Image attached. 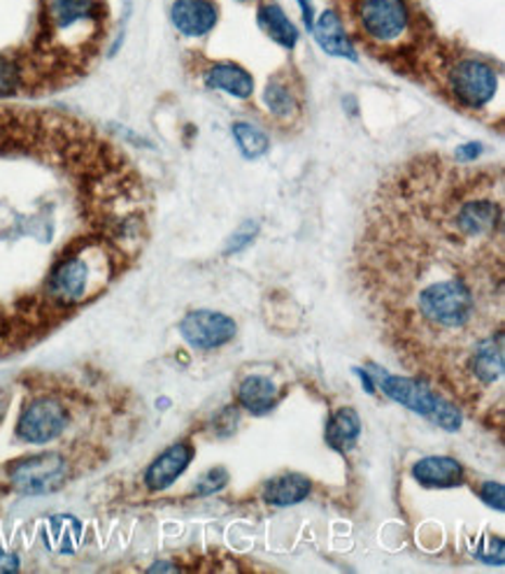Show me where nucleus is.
<instances>
[{
  "label": "nucleus",
  "mask_w": 505,
  "mask_h": 574,
  "mask_svg": "<svg viewBox=\"0 0 505 574\" xmlns=\"http://www.w3.org/2000/svg\"><path fill=\"white\" fill-rule=\"evenodd\" d=\"M373 374H375V380L380 382L382 393L387 398H391L407 409H413V412L433 421L435 425H440V429L459 431L462 412L456 409V405L445 400L429 384H424L421 380H413V377H394L380 368Z\"/></svg>",
  "instance_id": "nucleus-1"
},
{
  "label": "nucleus",
  "mask_w": 505,
  "mask_h": 574,
  "mask_svg": "<svg viewBox=\"0 0 505 574\" xmlns=\"http://www.w3.org/2000/svg\"><path fill=\"white\" fill-rule=\"evenodd\" d=\"M8 480L24 496H45L68 480V461L59 451L24 456L8 465Z\"/></svg>",
  "instance_id": "nucleus-2"
},
{
  "label": "nucleus",
  "mask_w": 505,
  "mask_h": 574,
  "mask_svg": "<svg viewBox=\"0 0 505 574\" xmlns=\"http://www.w3.org/2000/svg\"><path fill=\"white\" fill-rule=\"evenodd\" d=\"M447 87L454 101L468 110H480L492 101L498 89L496 71L482 59L464 56L447 71Z\"/></svg>",
  "instance_id": "nucleus-3"
},
{
  "label": "nucleus",
  "mask_w": 505,
  "mask_h": 574,
  "mask_svg": "<svg viewBox=\"0 0 505 574\" xmlns=\"http://www.w3.org/2000/svg\"><path fill=\"white\" fill-rule=\"evenodd\" d=\"M68 419V407L56 396H36L22 409L20 421H16V435L26 445H49L63 435Z\"/></svg>",
  "instance_id": "nucleus-4"
},
{
  "label": "nucleus",
  "mask_w": 505,
  "mask_h": 574,
  "mask_svg": "<svg viewBox=\"0 0 505 574\" xmlns=\"http://www.w3.org/2000/svg\"><path fill=\"white\" fill-rule=\"evenodd\" d=\"M358 26L370 42H396L411 28V10L405 0H364L358 8Z\"/></svg>",
  "instance_id": "nucleus-5"
},
{
  "label": "nucleus",
  "mask_w": 505,
  "mask_h": 574,
  "mask_svg": "<svg viewBox=\"0 0 505 574\" xmlns=\"http://www.w3.org/2000/svg\"><path fill=\"white\" fill-rule=\"evenodd\" d=\"M238 326L231 317L222 315V311L212 309H195L179 323V333L187 340L189 347L210 352L219 349L224 344L231 342L236 337Z\"/></svg>",
  "instance_id": "nucleus-6"
},
{
  "label": "nucleus",
  "mask_w": 505,
  "mask_h": 574,
  "mask_svg": "<svg viewBox=\"0 0 505 574\" xmlns=\"http://www.w3.org/2000/svg\"><path fill=\"white\" fill-rule=\"evenodd\" d=\"M195 456V449L189 445V442H177V445L168 447L159 458H154L152 465L144 472V486L156 494V490H166L173 486L187 468L191 465Z\"/></svg>",
  "instance_id": "nucleus-7"
},
{
  "label": "nucleus",
  "mask_w": 505,
  "mask_h": 574,
  "mask_svg": "<svg viewBox=\"0 0 505 574\" xmlns=\"http://www.w3.org/2000/svg\"><path fill=\"white\" fill-rule=\"evenodd\" d=\"M219 10L212 0H175L171 8L173 26L187 38H201L215 28Z\"/></svg>",
  "instance_id": "nucleus-8"
},
{
  "label": "nucleus",
  "mask_w": 505,
  "mask_h": 574,
  "mask_svg": "<svg viewBox=\"0 0 505 574\" xmlns=\"http://www.w3.org/2000/svg\"><path fill=\"white\" fill-rule=\"evenodd\" d=\"M413 477L424 488H452L464 482V468L450 456H427L413 465Z\"/></svg>",
  "instance_id": "nucleus-9"
},
{
  "label": "nucleus",
  "mask_w": 505,
  "mask_h": 574,
  "mask_svg": "<svg viewBox=\"0 0 505 574\" xmlns=\"http://www.w3.org/2000/svg\"><path fill=\"white\" fill-rule=\"evenodd\" d=\"M280 403V391L268 377L252 374L238 386V405L248 409L254 417H264Z\"/></svg>",
  "instance_id": "nucleus-10"
},
{
  "label": "nucleus",
  "mask_w": 505,
  "mask_h": 574,
  "mask_svg": "<svg viewBox=\"0 0 505 574\" xmlns=\"http://www.w3.org/2000/svg\"><path fill=\"white\" fill-rule=\"evenodd\" d=\"M203 81L207 89L226 91L228 95H236V98H250L254 91L252 75L244 68H240L238 63H215L212 68L205 71Z\"/></svg>",
  "instance_id": "nucleus-11"
},
{
  "label": "nucleus",
  "mask_w": 505,
  "mask_h": 574,
  "mask_svg": "<svg viewBox=\"0 0 505 574\" xmlns=\"http://www.w3.org/2000/svg\"><path fill=\"white\" fill-rule=\"evenodd\" d=\"M315 30V38L319 42V47L324 49L326 54L338 56V59H350L356 61V49L350 42V38L345 36V28H342V22L338 20L336 12H324L317 24H313Z\"/></svg>",
  "instance_id": "nucleus-12"
},
{
  "label": "nucleus",
  "mask_w": 505,
  "mask_h": 574,
  "mask_svg": "<svg viewBox=\"0 0 505 574\" xmlns=\"http://www.w3.org/2000/svg\"><path fill=\"white\" fill-rule=\"evenodd\" d=\"M310 488L313 484L303 474L285 472L264 486V500L273 507H291L303 502L310 496Z\"/></svg>",
  "instance_id": "nucleus-13"
},
{
  "label": "nucleus",
  "mask_w": 505,
  "mask_h": 574,
  "mask_svg": "<svg viewBox=\"0 0 505 574\" xmlns=\"http://www.w3.org/2000/svg\"><path fill=\"white\" fill-rule=\"evenodd\" d=\"M358 435H362V419L352 407H340L326 423V445L336 451H350L356 447Z\"/></svg>",
  "instance_id": "nucleus-14"
},
{
  "label": "nucleus",
  "mask_w": 505,
  "mask_h": 574,
  "mask_svg": "<svg viewBox=\"0 0 505 574\" xmlns=\"http://www.w3.org/2000/svg\"><path fill=\"white\" fill-rule=\"evenodd\" d=\"M258 24L277 44H282L287 49L296 47L299 30L287 20L285 10L277 3H264L258 8Z\"/></svg>",
  "instance_id": "nucleus-15"
},
{
  "label": "nucleus",
  "mask_w": 505,
  "mask_h": 574,
  "mask_svg": "<svg viewBox=\"0 0 505 574\" xmlns=\"http://www.w3.org/2000/svg\"><path fill=\"white\" fill-rule=\"evenodd\" d=\"M233 138L240 146V152L244 158H258L268 152L270 140L264 133V130H258L256 126L248 124V122H238L233 124Z\"/></svg>",
  "instance_id": "nucleus-16"
},
{
  "label": "nucleus",
  "mask_w": 505,
  "mask_h": 574,
  "mask_svg": "<svg viewBox=\"0 0 505 574\" xmlns=\"http://www.w3.org/2000/svg\"><path fill=\"white\" fill-rule=\"evenodd\" d=\"M264 101H266L268 110L275 114V117H280V119H289V117H293V114L299 112L296 95L291 93V89L285 85L282 79L268 81Z\"/></svg>",
  "instance_id": "nucleus-17"
},
{
  "label": "nucleus",
  "mask_w": 505,
  "mask_h": 574,
  "mask_svg": "<svg viewBox=\"0 0 505 574\" xmlns=\"http://www.w3.org/2000/svg\"><path fill=\"white\" fill-rule=\"evenodd\" d=\"M256 233H258V224H256V221H244V224L238 228V231H236L231 238H228V244L224 247V254H226V256H231V254H238V252H242V250H248L250 244L254 242Z\"/></svg>",
  "instance_id": "nucleus-18"
},
{
  "label": "nucleus",
  "mask_w": 505,
  "mask_h": 574,
  "mask_svg": "<svg viewBox=\"0 0 505 574\" xmlns=\"http://www.w3.org/2000/svg\"><path fill=\"white\" fill-rule=\"evenodd\" d=\"M226 484H228L226 468H212L201 477L199 486H195V494H199V496H212V494H217V490H222Z\"/></svg>",
  "instance_id": "nucleus-19"
},
{
  "label": "nucleus",
  "mask_w": 505,
  "mask_h": 574,
  "mask_svg": "<svg viewBox=\"0 0 505 574\" xmlns=\"http://www.w3.org/2000/svg\"><path fill=\"white\" fill-rule=\"evenodd\" d=\"M480 498L489 507H494V510L503 512V507H505L503 505L505 502V488H503V484H498V482H484L480 486Z\"/></svg>",
  "instance_id": "nucleus-20"
},
{
  "label": "nucleus",
  "mask_w": 505,
  "mask_h": 574,
  "mask_svg": "<svg viewBox=\"0 0 505 574\" xmlns=\"http://www.w3.org/2000/svg\"><path fill=\"white\" fill-rule=\"evenodd\" d=\"M217 423V433L219 435H228V433H233L236 431V423H238V412H236V407H226L224 412L215 419Z\"/></svg>",
  "instance_id": "nucleus-21"
},
{
  "label": "nucleus",
  "mask_w": 505,
  "mask_h": 574,
  "mask_svg": "<svg viewBox=\"0 0 505 574\" xmlns=\"http://www.w3.org/2000/svg\"><path fill=\"white\" fill-rule=\"evenodd\" d=\"M482 152V144H466V146H459V150H456V158L459 161H472V158H478Z\"/></svg>",
  "instance_id": "nucleus-22"
},
{
  "label": "nucleus",
  "mask_w": 505,
  "mask_h": 574,
  "mask_svg": "<svg viewBox=\"0 0 505 574\" xmlns=\"http://www.w3.org/2000/svg\"><path fill=\"white\" fill-rule=\"evenodd\" d=\"M358 374V380H362V384H366V391L368 393H375V382H373V377L368 370H354Z\"/></svg>",
  "instance_id": "nucleus-23"
},
{
  "label": "nucleus",
  "mask_w": 505,
  "mask_h": 574,
  "mask_svg": "<svg viewBox=\"0 0 505 574\" xmlns=\"http://www.w3.org/2000/svg\"><path fill=\"white\" fill-rule=\"evenodd\" d=\"M0 417H3V412H0Z\"/></svg>",
  "instance_id": "nucleus-24"
}]
</instances>
